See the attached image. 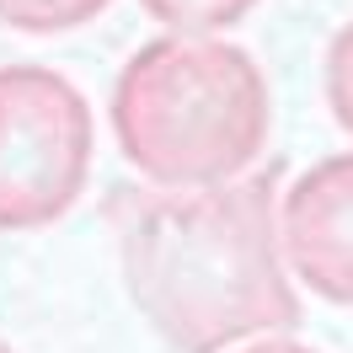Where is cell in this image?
Returning a JSON list of instances; mask_svg holds the SVG:
<instances>
[{
    "instance_id": "obj_8",
    "label": "cell",
    "mask_w": 353,
    "mask_h": 353,
    "mask_svg": "<svg viewBox=\"0 0 353 353\" xmlns=\"http://www.w3.org/2000/svg\"><path fill=\"white\" fill-rule=\"evenodd\" d=\"M241 353H316V348L294 343V337H263V343H252V348H241Z\"/></svg>"
},
{
    "instance_id": "obj_6",
    "label": "cell",
    "mask_w": 353,
    "mask_h": 353,
    "mask_svg": "<svg viewBox=\"0 0 353 353\" xmlns=\"http://www.w3.org/2000/svg\"><path fill=\"white\" fill-rule=\"evenodd\" d=\"M139 6L172 32H220V27H236L257 0H139Z\"/></svg>"
},
{
    "instance_id": "obj_7",
    "label": "cell",
    "mask_w": 353,
    "mask_h": 353,
    "mask_svg": "<svg viewBox=\"0 0 353 353\" xmlns=\"http://www.w3.org/2000/svg\"><path fill=\"white\" fill-rule=\"evenodd\" d=\"M321 86H327V108L332 118L353 134V22L327 43V70H321Z\"/></svg>"
},
{
    "instance_id": "obj_1",
    "label": "cell",
    "mask_w": 353,
    "mask_h": 353,
    "mask_svg": "<svg viewBox=\"0 0 353 353\" xmlns=\"http://www.w3.org/2000/svg\"><path fill=\"white\" fill-rule=\"evenodd\" d=\"M112 225L129 300L172 353H225L300 327L268 176L118 193Z\"/></svg>"
},
{
    "instance_id": "obj_9",
    "label": "cell",
    "mask_w": 353,
    "mask_h": 353,
    "mask_svg": "<svg viewBox=\"0 0 353 353\" xmlns=\"http://www.w3.org/2000/svg\"><path fill=\"white\" fill-rule=\"evenodd\" d=\"M0 353H17V348H11V343H6V337H0Z\"/></svg>"
},
{
    "instance_id": "obj_2",
    "label": "cell",
    "mask_w": 353,
    "mask_h": 353,
    "mask_svg": "<svg viewBox=\"0 0 353 353\" xmlns=\"http://www.w3.org/2000/svg\"><path fill=\"white\" fill-rule=\"evenodd\" d=\"M268 81L241 43L166 32L134 48L112 81V139L150 188H220L268 145Z\"/></svg>"
},
{
    "instance_id": "obj_4",
    "label": "cell",
    "mask_w": 353,
    "mask_h": 353,
    "mask_svg": "<svg viewBox=\"0 0 353 353\" xmlns=\"http://www.w3.org/2000/svg\"><path fill=\"white\" fill-rule=\"evenodd\" d=\"M289 273L327 305H353V155H327L289 182L279 203Z\"/></svg>"
},
{
    "instance_id": "obj_3",
    "label": "cell",
    "mask_w": 353,
    "mask_h": 353,
    "mask_svg": "<svg viewBox=\"0 0 353 353\" xmlns=\"http://www.w3.org/2000/svg\"><path fill=\"white\" fill-rule=\"evenodd\" d=\"M97 123L48 65H0V230H43L81 203Z\"/></svg>"
},
{
    "instance_id": "obj_5",
    "label": "cell",
    "mask_w": 353,
    "mask_h": 353,
    "mask_svg": "<svg viewBox=\"0 0 353 353\" xmlns=\"http://www.w3.org/2000/svg\"><path fill=\"white\" fill-rule=\"evenodd\" d=\"M108 6L112 0H0V22L32 38H54V32H75L97 22Z\"/></svg>"
}]
</instances>
